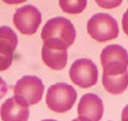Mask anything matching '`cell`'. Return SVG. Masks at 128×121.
I'll use <instances>...</instances> for the list:
<instances>
[{
    "label": "cell",
    "mask_w": 128,
    "mask_h": 121,
    "mask_svg": "<svg viewBox=\"0 0 128 121\" xmlns=\"http://www.w3.org/2000/svg\"><path fill=\"white\" fill-rule=\"evenodd\" d=\"M76 31L74 25L64 16L52 18L45 24L41 31V39L48 47L67 50L75 41Z\"/></svg>",
    "instance_id": "obj_1"
},
{
    "label": "cell",
    "mask_w": 128,
    "mask_h": 121,
    "mask_svg": "<svg viewBox=\"0 0 128 121\" xmlns=\"http://www.w3.org/2000/svg\"><path fill=\"white\" fill-rule=\"evenodd\" d=\"M87 32L98 42H106L118 38L119 26L116 20L106 13L94 14L87 24Z\"/></svg>",
    "instance_id": "obj_2"
},
{
    "label": "cell",
    "mask_w": 128,
    "mask_h": 121,
    "mask_svg": "<svg viewBox=\"0 0 128 121\" xmlns=\"http://www.w3.org/2000/svg\"><path fill=\"white\" fill-rule=\"evenodd\" d=\"M75 100V90L65 82H58L52 85L46 94V104L48 108L58 113H65L70 110L73 107Z\"/></svg>",
    "instance_id": "obj_3"
},
{
    "label": "cell",
    "mask_w": 128,
    "mask_h": 121,
    "mask_svg": "<svg viewBox=\"0 0 128 121\" xmlns=\"http://www.w3.org/2000/svg\"><path fill=\"white\" fill-rule=\"evenodd\" d=\"M42 81L35 75H25L16 81L14 86V98L26 106L36 105L44 95Z\"/></svg>",
    "instance_id": "obj_4"
},
{
    "label": "cell",
    "mask_w": 128,
    "mask_h": 121,
    "mask_svg": "<svg viewBox=\"0 0 128 121\" xmlns=\"http://www.w3.org/2000/svg\"><path fill=\"white\" fill-rule=\"evenodd\" d=\"M104 74L118 75L127 72L128 53L120 45H109L105 47L100 55Z\"/></svg>",
    "instance_id": "obj_5"
},
{
    "label": "cell",
    "mask_w": 128,
    "mask_h": 121,
    "mask_svg": "<svg viewBox=\"0 0 128 121\" xmlns=\"http://www.w3.org/2000/svg\"><path fill=\"white\" fill-rule=\"evenodd\" d=\"M70 80L81 88H88L98 82V67L89 59H78L70 70Z\"/></svg>",
    "instance_id": "obj_6"
},
{
    "label": "cell",
    "mask_w": 128,
    "mask_h": 121,
    "mask_svg": "<svg viewBox=\"0 0 128 121\" xmlns=\"http://www.w3.org/2000/svg\"><path fill=\"white\" fill-rule=\"evenodd\" d=\"M41 19L40 11L32 5L18 8L13 16V22L16 27L25 35L34 34L41 25Z\"/></svg>",
    "instance_id": "obj_7"
},
{
    "label": "cell",
    "mask_w": 128,
    "mask_h": 121,
    "mask_svg": "<svg viewBox=\"0 0 128 121\" xmlns=\"http://www.w3.org/2000/svg\"><path fill=\"white\" fill-rule=\"evenodd\" d=\"M78 115L81 121H100L104 115V102L96 94H85L78 106Z\"/></svg>",
    "instance_id": "obj_8"
},
{
    "label": "cell",
    "mask_w": 128,
    "mask_h": 121,
    "mask_svg": "<svg viewBox=\"0 0 128 121\" xmlns=\"http://www.w3.org/2000/svg\"><path fill=\"white\" fill-rule=\"evenodd\" d=\"M0 116L2 121H27L30 116L28 106L20 104L16 98H10L1 105Z\"/></svg>",
    "instance_id": "obj_9"
},
{
    "label": "cell",
    "mask_w": 128,
    "mask_h": 121,
    "mask_svg": "<svg viewBox=\"0 0 128 121\" xmlns=\"http://www.w3.org/2000/svg\"><path fill=\"white\" fill-rule=\"evenodd\" d=\"M41 56H42L45 65L50 67V70H61L67 65L68 54H67V50L53 48V47H48L44 44L42 50H41Z\"/></svg>",
    "instance_id": "obj_10"
},
{
    "label": "cell",
    "mask_w": 128,
    "mask_h": 121,
    "mask_svg": "<svg viewBox=\"0 0 128 121\" xmlns=\"http://www.w3.org/2000/svg\"><path fill=\"white\" fill-rule=\"evenodd\" d=\"M102 85L105 90L110 94H122L128 88V72L118 75H106L102 76Z\"/></svg>",
    "instance_id": "obj_11"
},
{
    "label": "cell",
    "mask_w": 128,
    "mask_h": 121,
    "mask_svg": "<svg viewBox=\"0 0 128 121\" xmlns=\"http://www.w3.org/2000/svg\"><path fill=\"white\" fill-rule=\"evenodd\" d=\"M18 46V36L8 26L0 27V52L13 53Z\"/></svg>",
    "instance_id": "obj_12"
},
{
    "label": "cell",
    "mask_w": 128,
    "mask_h": 121,
    "mask_svg": "<svg viewBox=\"0 0 128 121\" xmlns=\"http://www.w3.org/2000/svg\"><path fill=\"white\" fill-rule=\"evenodd\" d=\"M60 8L68 14H79L87 6V0H59Z\"/></svg>",
    "instance_id": "obj_13"
},
{
    "label": "cell",
    "mask_w": 128,
    "mask_h": 121,
    "mask_svg": "<svg viewBox=\"0 0 128 121\" xmlns=\"http://www.w3.org/2000/svg\"><path fill=\"white\" fill-rule=\"evenodd\" d=\"M13 61V53L0 52V72H4L10 68Z\"/></svg>",
    "instance_id": "obj_14"
},
{
    "label": "cell",
    "mask_w": 128,
    "mask_h": 121,
    "mask_svg": "<svg viewBox=\"0 0 128 121\" xmlns=\"http://www.w3.org/2000/svg\"><path fill=\"white\" fill-rule=\"evenodd\" d=\"M95 2L100 7L110 10V8H115L118 6H120L122 0H95Z\"/></svg>",
    "instance_id": "obj_15"
},
{
    "label": "cell",
    "mask_w": 128,
    "mask_h": 121,
    "mask_svg": "<svg viewBox=\"0 0 128 121\" xmlns=\"http://www.w3.org/2000/svg\"><path fill=\"white\" fill-rule=\"evenodd\" d=\"M7 93V84L4 81V79L0 78V99H2Z\"/></svg>",
    "instance_id": "obj_16"
},
{
    "label": "cell",
    "mask_w": 128,
    "mask_h": 121,
    "mask_svg": "<svg viewBox=\"0 0 128 121\" xmlns=\"http://www.w3.org/2000/svg\"><path fill=\"white\" fill-rule=\"evenodd\" d=\"M122 27H124V33L128 35V10L124 12V16H122Z\"/></svg>",
    "instance_id": "obj_17"
},
{
    "label": "cell",
    "mask_w": 128,
    "mask_h": 121,
    "mask_svg": "<svg viewBox=\"0 0 128 121\" xmlns=\"http://www.w3.org/2000/svg\"><path fill=\"white\" fill-rule=\"evenodd\" d=\"M121 121H128V105L126 106L121 114Z\"/></svg>",
    "instance_id": "obj_18"
},
{
    "label": "cell",
    "mask_w": 128,
    "mask_h": 121,
    "mask_svg": "<svg viewBox=\"0 0 128 121\" xmlns=\"http://www.w3.org/2000/svg\"><path fill=\"white\" fill-rule=\"evenodd\" d=\"M2 1L8 5H18V4H22V2L27 1V0H2Z\"/></svg>",
    "instance_id": "obj_19"
},
{
    "label": "cell",
    "mask_w": 128,
    "mask_h": 121,
    "mask_svg": "<svg viewBox=\"0 0 128 121\" xmlns=\"http://www.w3.org/2000/svg\"><path fill=\"white\" fill-rule=\"evenodd\" d=\"M42 121H56V120H53V119H46V120H42Z\"/></svg>",
    "instance_id": "obj_20"
},
{
    "label": "cell",
    "mask_w": 128,
    "mask_h": 121,
    "mask_svg": "<svg viewBox=\"0 0 128 121\" xmlns=\"http://www.w3.org/2000/svg\"><path fill=\"white\" fill-rule=\"evenodd\" d=\"M73 121H81V120H80V119H79V118H78V119H74Z\"/></svg>",
    "instance_id": "obj_21"
}]
</instances>
